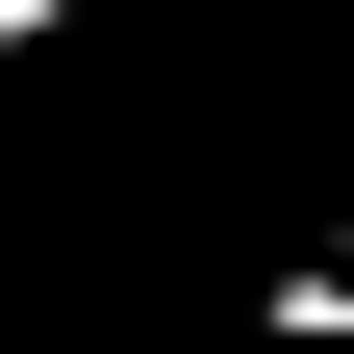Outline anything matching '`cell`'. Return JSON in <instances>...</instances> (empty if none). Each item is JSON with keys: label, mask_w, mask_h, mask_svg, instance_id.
<instances>
[{"label": "cell", "mask_w": 354, "mask_h": 354, "mask_svg": "<svg viewBox=\"0 0 354 354\" xmlns=\"http://www.w3.org/2000/svg\"><path fill=\"white\" fill-rule=\"evenodd\" d=\"M0 51H51V0H0Z\"/></svg>", "instance_id": "obj_2"}, {"label": "cell", "mask_w": 354, "mask_h": 354, "mask_svg": "<svg viewBox=\"0 0 354 354\" xmlns=\"http://www.w3.org/2000/svg\"><path fill=\"white\" fill-rule=\"evenodd\" d=\"M253 329H279V354H354V203H329V253H304V279L253 304Z\"/></svg>", "instance_id": "obj_1"}]
</instances>
